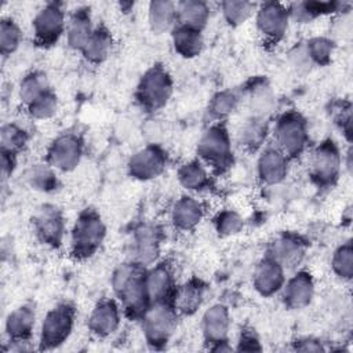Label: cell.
<instances>
[{"label": "cell", "mask_w": 353, "mask_h": 353, "mask_svg": "<svg viewBox=\"0 0 353 353\" xmlns=\"http://www.w3.org/2000/svg\"><path fill=\"white\" fill-rule=\"evenodd\" d=\"M214 225H215V229L219 236L229 237V236L240 233L244 223H243L241 216L236 211L223 210L215 216Z\"/></svg>", "instance_id": "42"}, {"label": "cell", "mask_w": 353, "mask_h": 353, "mask_svg": "<svg viewBox=\"0 0 353 353\" xmlns=\"http://www.w3.org/2000/svg\"><path fill=\"white\" fill-rule=\"evenodd\" d=\"M239 105V95L232 90H223L216 92L208 103L207 114L211 123H222L229 117Z\"/></svg>", "instance_id": "31"}, {"label": "cell", "mask_w": 353, "mask_h": 353, "mask_svg": "<svg viewBox=\"0 0 353 353\" xmlns=\"http://www.w3.org/2000/svg\"><path fill=\"white\" fill-rule=\"evenodd\" d=\"M172 90V79L167 69L161 65H153L139 79L135 98L143 110L157 112L168 103Z\"/></svg>", "instance_id": "4"}, {"label": "cell", "mask_w": 353, "mask_h": 353, "mask_svg": "<svg viewBox=\"0 0 353 353\" xmlns=\"http://www.w3.org/2000/svg\"><path fill=\"white\" fill-rule=\"evenodd\" d=\"M22 41V32L11 18H3L0 22V52L6 58L14 54Z\"/></svg>", "instance_id": "38"}, {"label": "cell", "mask_w": 353, "mask_h": 353, "mask_svg": "<svg viewBox=\"0 0 353 353\" xmlns=\"http://www.w3.org/2000/svg\"><path fill=\"white\" fill-rule=\"evenodd\" d=\"M58 109V98L52 90L43 94L40 98L33 101L26 106V110L30 117L36 120H47L51 119Z\"/></svg>", "instance_id": "41"}, {"label": "cell", "mask_w": 353, "mask_h": 353, "mask_svg": "<svg viewBox=\"0 0 353 353\" xmlns=\"http://www.w3.org/2000/svg\"><path fill=\"white\" fill-rule=\"evenodd\" d=\"M210 18L207 3L200 0H183L176 3V23L203 30Z\"/></svg>", "instance_id": "28"}, {"label": "cell", "mask_w": 353, "mask_h": 353, "mask_svg": "<svg viewBox=\"0 0 353 353\" xmlns=\"http://www.w3.org/2000/svg\"><path fill=\"white\" fill-rule=\"evenodd\" d=\"M171 39L174 50L183 58H194L200 55L204 47V39L201 30L176 23L171 30Z\"/></svg>", "instance_id": "26"}, {"label": "cell", "mask_w": 353, "mask_h": 353, "mask_svg": "<svg viewBox=\"0 0 353 353\" xmlns=\"http://www.w3.org/2000/svg\"><path fill=\"white\" fill-rule=\"evenodd\" d=\"M342 157L338 145L332 139H324L310 154L309 174L319 188H331L338 181Z\"/></svg>", "instance_id": "8"}, {"label": "cell", "mask_w": 353, "mask_h": 353, "mask_svg": "<svg viewBox=\"0 0 353 353\" xmlns=\"http://www.w3.org/2000/svg\"><path fill=\"white\" fill-rule=\"evenodd\" d=\"M221 8L229 25L240 26L247 19L251 18V15L255 11V4L244 0H229V1H223L221 4Z\"/></svg>", "instance_id": "37"}, {"label": "cell", "mask_w": 353, "mask_h": 353, "mask_svg": "<svg viewBox=\"0 0 353 353\" xmlns=\"http://www.w3.org/2000/svg\"><path fill=\"white\" fill-rule=\"evenodd\" d=\"M112 46H113V39L110 32L103 26H97L94 28V32L90 36L87 44L81 50V54L88 62L101 63L109 57L112 51Z\"/></svg>", "instance_id": "29"}, {"label": "cell", "mask_w": 353, "mask_h": 353, "mask_svg": "<svg viewBox=\"0 0 353 353\" xmlns=\"http://www.w3.org/2000/svg\"><path fill=\"white\" fill-rule=\"evenodd\" d=\"M256 28L259 33L272 43L280 41L290 22V10L281 3L268 1L259 6L256 11Z\"/></svg>", "instance_id": "13"}, {"label": "cell", "mask_w": 353, "mask_h": 353, "mask_svg": "<svg viewBox=\"0 0 353 353\" xmlns=\"http://www.w3.org/2000/svg\"><path fill=\"white\" fill-rule=\"evenodd\" d=\"M120 325V307L114 299H101L92 309L88 319L90 331L99 336L106 338L117 331Z\"/></svg>", "instance_id": "18"}, {"label": "cell", "mask_w": 353, "mask_h": 353, "mask_svg": "<svg viewBox=\"0 0 353 353\" xmlns=\"http://www.w3.org/2000/svg\"><path fill=\"white\" fill-rule=\"evenodd\" d=\"M36 323V309L32 303H23L8 313L6 319V334L12 345L28 343Z\"/></svg>", "instance_id": "16"}, {"label": "cell", "mask_w": 353, "mask_h": 353, "mask_svg": "<svg viewBox=\"0 0 353 353\" xmlns=\"http://www.w3.org/2000/svg\"><path fill=\"white\" fill-rule=\"evenodd\" d=\"M331 268L334 273L343 279L350 280L353 276V247L350 241H346L341 244L332 255L331 259Z\"/></svg>", "instance_id": "39"}, {"label": "cell", "mask_w": 353, "mask_h": 353, "mask_svg": "<svg viewBox=\"0 0 353 353\" xmlns=\"http://www.w3.org/2000/svg\"><path fill=\"white\" fill-rule=\"evenodd\" d=\"M26 183L39 192H54L58 188V178L55 175L54 168L46 164H33L25 172Z\"/></svg>", "instance_id": "32"}, {"label": "cell", "mask_w": 353, "mask_h": 353, "mask_svg": "<svg viewBox=\"0 0 353 353\" xmlns=\"http://www.w3.org/2000/svg\"><path fill=\"white\" fill-rule=\"evenodd\" d=\"M305 251L306 244L301 237L292 233H284L273 241L269 255L284 269H295L302 262Z\"/></svg>", "instance_id": "22"}, {"label": "cell", "mask_w": 353, "mask_h": 353, "mask_svg": "<svg viewBox=\"0 0 353 353\" xmlns=\"http://www.w3.org/2000/svg\"><path fill=\"white\" fill-rule=\"evenodd\" d=\"M28 139H29L28 131L17 123H7L1 127V131H0L1 152L18 154L28 143Z\"/></svg>", "instance_id": "35"}, {"label": "cell", "mask_w": 353, "mask_h": 353, "mask_svg": "<svg viewBox=\"0 0 353 353\" xmlns=\"http://www.w3.org/2000/svg\"><path fill=\"white\" fill-rule=\"evenodd\" d=\"M76 309L70 302H61L47 312L40 325L39 345L41 350L61 346L72 334Z\"/></svg>", "instance_id": "5"}, {"label": "cell", "mask_w": 353, "mask_h": 353, "mask_svg": "<svg viewBox=\"0 0 353 353\" xmlns=\"http://www.w3.org/2000/svg\"><path fill=\"white\" fill-rule=\"evenodd\" d=\"M145 285L150 303L172 302L176 287L170 265L161 262L146 270Z\"/></svg>", "instance_id": "14"}, {"label": "cell", "mask_w": 353, "mask_h": 353, "mask_svg": "<svg viewBox=\"0 0 353 353\" xmlns=\"http://www.w3.org/2000/svg\"><path fill=\"white\" fill-rule=\"evenodd\" d=\"M48 79L43 72H30L28 73L19 84V97L25 106L30 105L33 101L40 98L43 94L50 91Z\"/></svg>", "instance_id": "34"}, {"label": "cell", "mask_w": 353, "mask_h": 353, "mask_svg": "<svg viewBox=\"0 0 353 353\" xmlns=\"http://www.w3.org/2000/svg\"><path fill=\"white\" fill-rule=\"evenodd\" d=\"M266 132H268L266 123H263V120L259 117H254L244 124L240 132L241 145L250 150H255L265 141Z\"/></svg>", "instance_id": "40"}, {"label": "cell", "mask_w": 353, "mask_h": 353, "mask_svg": "<svg viewBox=\"0 0 353 353\" xmlns=\"http://www.w3.org/2000/svg\"><path fill=\"white\" fill-rule=\"evenodd\" d=\"M178 181L186 190L199 192L208 186L210 174L207 167L200 160H192L179 167Z\"/></svg>", "instance_id": "30"}, {"label": "cell", "mask_w": 353, "mask_h": 353, "mask_svg": "<svg viewBox=\"0 0 353 353\" xmlns=\"http://www.w3.org/2000/svg\"><path fill=\"white\" fill-rule=\"evenodd\" d=\"M204 216L203 204L193 196H182L171 210V222L175 229L182 232L193 230Z\"/></svg>", "instance_id": "23"}, {"label": "cell", "mask_w": 353, "mask_h": 353, "mask_svg": "<svg viewBox=\"0 0 353 353\" xmlns=\"http://www.w3.org/2000/svg\"><path fill=\"white\" fill-rule=\"evenodd\" d=\"M295 350H299V352H320V350H324V347L316 339L303 338V339H299V341L295 342Z\"/></svg>", "instance_id": "45"}, {"label": "cell", "mask_w": 353, "mask_h": 353, "mask_svg": "<svg viewBox=\"0 0 353 353\" xmlns=\"http://www.w3.org/2000/svg\"><path fill=\"white\" fill-rule=\"evenodd\" d=\"M106 226L94 208L83 210L70 232V254L76 259L91 258L103 243Z\"/></svg>", "instance_id": "2"}, {"label": "cell", "mask_w": 353, "mask_h": 353, "mask_svg": "<svg viewBox=\"0 0 353 353\" xmlns=\"http://www.w3.org/2000/svg\"><path fill=\"white\" fill-rule=\"evenodd\" d=\"M230 328L229 310L222 303H215L210 306L201 319V330L205 342L211 346L228 341Z\"/></svg>", "instance_id": "21"}, {"label": "cell", "mask_w": 353, "mask_h": 353, "mask_svg": "<svg viewBox=\"0 0 353 353\" xmlns=\"http://www.w3.org/2000/svg\"><path fill=\"white\" fill-rule=\"evenodd\" d=\"M205 294V284L199 279H190L175 290L172 306L179 314L190 316L201 306Z\"/></svg>", "instance_id": "24"}, {"label": "cell", "mask_w": 353, "mask_h": 353, "mask_svg": "<svg viewBox=\"0 0 353 353\" xmlns=\"http://www.w3.org/2000/svg\"><path fill=\"white\" fill-rule=\"evenodd\" d=\"M256 170L263 183L277 185L288 174V157L276 145L268 146L258 157Z\"/></svg>", "instance_id": "20"}, {"label": "cell", "mask_w": 353, "mask_h": 353, "mask_svg": "<svg viewBox=\"0 0 353 353\" xmlns=\"http://www.w3.org/2000/svg\"><path fill=\"white\" fill-rule=\"evenodd\" d=\"M285 269L269 254L256 265L254 272V288L262 296H272L279 292L284 283Z\"/></svg>", "instance_id": "17"}, {"label": "cell", "mask_w": 353, "mask_h": 353, "mask_svg": "<svg viewBox=\"0 0 353 353\" xmlns=\"http://www.w3.org/2000/svg\"><path fill=\"white\" fill-rule=\"evenodd\" d=\"M145 274L146 270L143 266L131 261L119 265L112 276L113 291L120 299L125 314L131 319H142L150 306Z\"/></svg>", "instance_id": "1"}, {"label": "cell", "mask_w": 353, "mask_h": 353, "mask_svg": "<svg viewBox=\"0 0 353 353\" xmlns=\"http://www.w3.org/2000/svg\"><path fill=\"white\" fill-rule=\"evenodd\" d=\"M83 156V141L79 135L65 132L58 135L48 146L47 163L63 172L73 171Z\"/></svg>", "instance_id": "10"}, {"label": "cell", "mask_w": 353, "mask_h": 353, "mask_svg": "<svg viewBox=\"0 0 353 353\" xmlns=\"http://www.w3.org/2000/svg\"><path fill=\"white\" fill-rule=\"evenodd\" d=\"M341 3H331V1H301L295 3L290 10V18L299 21V22H307L319 15L330 14L332 11H339Z\"/></svg>", "instance_id": "33"}, {"label": "cell", "mask_w": 353, "mask_h": 353, "mask_svg": "<svg viewBox=\"0 0 353 353\" xmlns=\"http://www.w3.org/2000/svg\"><path fill=\"white\" fill-rule=\"evenodd\" d=\"M334 48H335V44L332 40L323 36H317L307 40L303 50L310 63L324 66L330 63L331 57L334 54Z\"/></svg>", "instance_id": "36"}, {"label": "cell", "mask_w": 353, "mask_h": 353, "mask_svg": "<svg viewBox=\"0 0 353 353\" xmlns=\"http://www.w3.org/2000/svg\"><path fill=\"white\" fill-rule=\"evenodd\" d=\"M34 41L40 47L54 46L66 30L65 11L61 3H47L34 15L33 22Z\"/></svg>", "instance_id": "9"}, {"label": "cell", "mask_w": 353, "mask_h": 353, "mask_svg": "<svg viewBox=\"0 0 353 353\" xmlns=\"http://www.w3.org/2000/svg\"><path fill=\"white\" fill-rule=\"evenodd\" d=\"M199 160L214 172L222 174L233 163L230 135L223 123H211L197 145Z\"/></svg>", "instance_id": "3"}, {"label": "cell", "mask_w": 353, "mask_h": 353, "mask_svg": "<svg viewBox=\"0 0 353 353\" xmlns=\"http://www.w3.org/2000/svg\"><path fill=\"white\" fill-rule=\"evenodd\" d=\"M149 28L154 34L172 30L176 25V3L168 0H154L148 8Z\"/></svg>", "instance_id": "27"}, {"label": "cell", "mask_w": 353, "mask_h": 353, "mask_svg": "<svg viewBox=\"0 0 353 353\" xmlns=\"http://www.w3.org/2000/svg\"><path fill=\"white\" fill-rule=\"evenodd\" d=\"M167 154L157 145H148L135 152L128 160V174L138 181H150L164 172Z\"/></svg>", "instance_id": "12"}, {"label": "cell", "mask_w": 353, "mask_h": 353, "mask_svg": "<svg viewBox=\"0 0 353 353\" xmlns=\"http://www.w3.org/2000/svg\"><path fill=\"white\" fill-rule=\"evenodd\" d=\"M36 237L51 248H58L65 236V221L62 211L54 204L41 205L32 219Z\"/></svg>", "instance_id": "11"}, {"label": "cell", "mask_w": 353, "mask_h": 353, "mask_svg": "<svg viewBox=\"0 0 353 353\" xmlns=\"http://www.w3.org/2000/svg\"><path fill=\"white\" fill-rule=\"evenodd\" d=\"M92 32L94 26L91 22L90 8L80 7L74 10L66 23V37L69 47L81 52Z\"/></svg>", "instance_id": "25"}, {"label": "cell", "mask_w": 353, "mask_h": 353, "mask_svg": "<svg viewBox=\"0 0 353 353\" xmlns=\"http://www.w3.org/2000/svg\"><path fill=\"white\" fill-rule=\"evenodd\" d=\"M276 146L288 157H298L303 153L309 142L307 124L295 110L283 113L274 125Z\"/></svg>", "instance_id": "6"}, {"label": "cell", "mask_w": 353, "mask_h": 353, "mask_svg": "<svg viewBox=\"0 0 353 353\" xmlns=\"http://www.w3.org/2000/svg\"><path fill=\"white\" fill-rule=\"evenodd\" d=\"M236 350L239 352H261L262 346L258 335L251 328H244L240 332Z\"/></svg>", "instance_id": "43"}, {"label": "cell", "mask_w": 353, "mask_h": 353, "mask_svg": "<svg viewBox=\"0 0 353 353\" xmlns=\"http://www.w3.org/2000/svg\"><path fill=\"white\" fill-rule=\"evenodd\" d=\"M15 157H17V154L1 152L0 164H1V182L3 183L11 176V174L15 168Z\"/></svg>", "instance_id": "44"}, {"label": "cell", "mask_w": 353, "mask_h": 353, "mask_svg": "<svg viewBox=\"0 0 353 353\" xmlns=\"http://www.w3.org/2000/svg\"><path fill=\"white\" fill-rule=\"evenodd\" d=\"M176 314L172 302L150 303L142 316V328L145 339L152 347L161 349L167 345L176 325Z\"/></svg>", "instance_id": "7"}, {"label": "cell", "mask_w": 353, "mask_h": 353, "mask_svg": "<svg viewBox=\"0 0 353 353\" xmlns=\"http://www.w3.org/2000/svg\"><path fill=\"white\" fill-rule=\"evenodd\" d=\"M161 232L154 225H142L139 226L132 239V252L134 262L148 266L157 261L160 254Z\"/></svg>", "instance_id": "15"}, {"label": "cell", "mask_w": 353, "mask_h": 353, "mask_svg": "<svg viewBox=\"0 0 353 353\" xmlns=\"http://www.w3.org/2000/svg\"><path fill=\"white\" fill-rule=\"evenodd\" d=\"M281 291L283 302L288 309H303L313 299L314 283L310 273L299 270L284 283Z\"/></svg>", "instance_id": "19"}]
</instances>
